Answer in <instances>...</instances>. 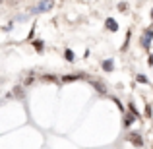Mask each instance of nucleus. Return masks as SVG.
I'll return each mask as SVG.
<instances>
[{
  "instance_id": "obj_1",
  "label": "nucleus",
  "mask_w": 153,
  "mask_h": 149,
  "mask_svg": "<svg viewBox=\"0 0 153 149\" xmlns=\"http://www.w3.org/2000/svg\"><path fill=\"white\" fill-rule=\"evenodd\" d=\"M128 142H130L134 147H143V138H142L140 134H136V132L128 134Z\"/></svg>"
},
{
  "instance_id": "obj_2",
  "label": "nucleus",
  "mask_w": 153,
  "mask_h": 149,
  "mask_svg": "<svg viewBox=\"0 0 153 149\" xmlns=\"http://www.w3.org/2000/svg\"><path fill=\"white\" fill-rule=\"evenodd\" d=\"M51 8H52V0H43V2L39 4L37 8H33L31 12H33V14H39V12H47V10H51Z\"/></svg>"
},
{
  "instance_id": "obj_3",
  "label": "nucleus",
  "mask_w": 153,
  "mask_h": 149,
  "mask_svg": "<svg viewBox=\"0 0 153 149\" xmlns=\"http://www.w3.org/2000/svg\"><path fill=\"white\" fill-rule=\"evenodd\" d=\"M107 27H108L111 31H118V23H116L112 18H108V19H107Z\"/></svg>"
},
{
  "instance_id": "obj_4",
  "label": "nucleus",
  "mask_w": 153,
  "mask_h": 149,
  "mask_svg": "<svg viewBox=\"0 0 153 149\" xmlns=\"http://www.w3.org/2000/svg\"><path fill=\"white\" fill-rule=\"evenodd\" d=\"M79 78H83V76L82 74H72V76H64L62 82H76V79H79Z\"/></svg>"
},
{
  "instance_id": "obj_5",
  "label": "nucleus",
  "mask_w": 153,
  "mask_h": 149,
  "mask_svg": "<svg viewBox=\"0 0 153 149\" xmlns=\"http://www.w3.org/2000/svg\"><path fill=\"white\" fill-rule=\"evenodd\" d=\"M91 85H93V87H95V89H97V91H99V93H105V91H107V89H105V85H103V83H101V82H93V83H91Z\"/></svg>"
},
{
  "instance_id": "obj_6",
  "label": "nucleus",
  "mask_w": 153,
  "mask_h": 149,
  "mask_svg": "<svg viewBox=\"0 0 153 149\" xmlns=\"http://www.w3.org/2000/svg\"><path fill=\"white\" fill-rule=\"evenodd\" d=\"M64 58H66L68 62H74V52H72L70 49H66L64 50Z\"/></svg>"
},
{
  "instance_id": "obj_7",
  "label": "nucleus",
  "mask_w": 153,
  "mask_h": 149,
  "mask_svg": "<svg viewBox=\"0 0 153 149\" xmlns=\"http://www.w3.org/2000/svg\"><path fill=\"white\" fill-rule=\"evenodd\" d=\"M112 66H114V64H112V60H105V62H103V70L105 72H111Z\"/></svg>"
},
{
  "instance_id": "obj_8",
  "label": "nucleus",
  "mask_w": 153,
  "mask_h": 149,
  "mask_svg": "<svg viewBox=\"0 0 153 149\" xmlns=\"http://www.w3.org/2000/svg\"><path fill=\"white\" fill-rule=\"evenodd\" d=\"M138 118V116H134V114H130V116H126V120H124V126H130L132 122H134V120Z\"/></svg>"
},
{
  "instance_id": "obj_9",
  "label": "nucleus",
  "mask_w": 153,
  "mask_h": 149,
  "mask_svg": "<svg viewBox=\"0 0 153 149\" xmlns=\"http://www.w3.org/2000/svg\"><path fill=\"white\" fill-rule=\"evenodd\" d=\"M128 108H130V112H132V114H134V116H140V112H138V110H136V107H134V103H130V105H128Z\"/></svg>"
},
{
  "instance_id": "obj_10",
  "label": "nucleus",
  "mask_w": 153,
  "mask_h": 149,
  "mask_svg": "<svg viewBox=\"0 0 153 149\" xmlns=\"http://www.w3.org/2000/svg\"><path fill=\"white\" fill-rule=\"evenodd\" d=\"M118 10H120V12H126V10H128V4H126V2H120V4H118Z\"/></svg>"
},
{
  "instance_id": "obj_11",
  "label": "nucleus",
  "mask_w": 153,
  "mask_h": 149,
  "mask_svg": "<svg viewBox=\"0 0 153 149\" xmlns=\"http://www.w3.org/2000/svg\"><path fill=\"white\" fill-rule=\"evenodd\" d=\"M43 79H45V82H56V78H54V76H43Z\"/></svg>"
},
{
  "instance_id": "obj_12",
  "label": "nucleus",
  "mask_w": 153,
  "mask_h": 149,
  "mask_svg": "<svg viewBox=\"0 0 153 149\" xmlns=\"http://www.w3.org/2000/svg\"><path fill=\"white\" fill-rule=\"evenodd\" d=\"M33 45H35V49H37V50H41V49H43V41H35Z\"/></svg>"
},
{
  "instance_id": "obj_13",
  "label": "nucleus",
  "mask_w": 153,
  "mask_h": 149,
  "mask_svg": "<svg viewBox=\"0 0 153 149\" xmlns=\"http://www.w3.org/2000/svg\"><path fill=\"white\" fill-rule=\"evenodd\" d=\"M138 82H142V83H147V78H146V76H138Z\"/></svg>"
},
{
  "instance_id": "obj_14",
  "label": "nucleus",
  "mask_w": 153,
  "mask_h": 149,
  "mask_svg": "<svg viewBox=\"0 0 153 149\" xmlns=\"http://www.w3.org/2000/svg\"><path fill=\"white\" fill-rule=\"evenodd\" d=\"M151 18H153V10H151Z\"/></svg>"
}]
</instances>
